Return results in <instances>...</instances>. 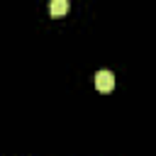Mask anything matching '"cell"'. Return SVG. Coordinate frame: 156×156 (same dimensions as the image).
Segmentation results:
<instances>
[{
  "instance_id": "1",
  "label": "cell",
  "mask_w": 156,
  "mask_h": 156,
  "mask_svg": "<svg viewBox=\"0 0 156 156\" xmlns=\"http://www.w3.org/2000/svg\"><path fill=\"white\" fill-rule=\"evenodd\" d=\"M95 88L100 90V93H110L112 88H115V76H112V71H98L95 73Z\"/></svg>"
},
{
  "instance_id": "2",
  "label": "cell",
  "mask_w": 156,
  "mask_h": 156,
  "mask_svg": "<svg viewBox=\"0 0 156 156\" xmlns=\"http://www.w3.org/2000/svg\"><path fill=\"white\" fill-rule=\"evenodd\" d=\"M49 10H51V15H54V17H61V15H66V12H68V0H51Z\"/></svg>"
}]
</instances>
